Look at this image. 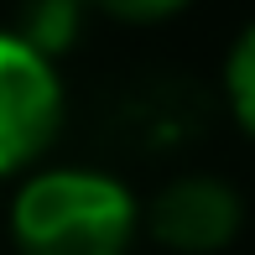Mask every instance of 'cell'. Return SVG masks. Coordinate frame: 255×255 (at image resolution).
<instances>
[{"instance_id":"obj_3","label":"cell","mask_w":255,"mask_h":255,"mask_svg":"<svg viewBox=\"0 0 255 255\" xmlns=\"http://www.w3.org/2000/svg\"><path fill=\"white\" fill-rule=\"evenodd\" d=\"M151 229L172 250H219L240 229V198L219 177H182L151 203Z\"/></svg>"},{"instance_id":"obj_6","label":"cell","mask_w":255,"mask_h":255,"mask_svg":"<svg viewBox=\"0 0 255 255\" xmlns=\"http://www.w3.org/2000/svg\"><path fill=\"white\" fill-rule=\"evenodd\" d=\"M94 5L115 21H161L172 10H182L188 0H94Z\"/></svg>"},{"instance_id":"obj_4","label":"cell","mask_w":255,"mask_h":255,"mask_svg":"<svg viewBox=\"0 0 255 255\" xmlns=\"http://www.w3.org/2000/svg\"><path fill=\"white\" fill-rule=\"evenodd\" d=\"M224 89H229V110H235V120L255 135V26L240 31L235 52H229V63H224Z\"/></svg>"},{"instance_id":"obj_5","label":"cell","mask_w":255,"mask_h":255,"mask_svg":"<svg viewBox=\"0 0 255 255\" xmlns=\"http://www.w3.org/2000/svg\"><path fill=\"white\" fill-rule=\"evenodd\" d=\"M73 21H78V0H37V5H31V31H26V42H31L37 52L68 47V42H73Z\"/></svg>"},{"instance_id":"obj_1","label":"cell","mask_w":255,"mask_h":255,"mask_svg":"<svg viewBox=\"0 0 255 255\" xmlns=\"http://www.w3.org/2000/svg\"><path fill=\"white\" fill-rule=\"evenodd\" d=\"M10 229L26 255H120L135 229V203L104 172L57 167L16 193Z\"/></svg>"},{"instance_id":"obj_2","label":"cell","mask_w":255,"mask_h":255,"mask_svg":"<svg viewBox=\"0 0 255 255\" xmlns=\"http://www.w3.org/2000/svg\"><path fill=\"white\" fill-rule=\"evenodd\" d=\"M57 120H63V84L47 52H37L16 31H0V177L26 167L52 141Z\"/></svg>"}]
</instances>
